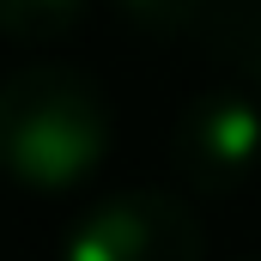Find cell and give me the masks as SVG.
Instances as JSON below:
<instances>
[{"instance_id":"1","label":"cell","mask_w":261,"mask_h":261,"mask_svg":"<svg viewBox=\"0 0 261 261\" xmlns=\"http://www.w3.org/2000/svg\"><path fill=\"white\" fill-rule=\"evenodd\" d=\"M110 97L67 61H31L0 79V170L18 189L61 195L110 158Z\"/></svg>"},{"instance_id":"2","label":"cell","mask_w":261,"mask_h":261,"mask_svg":"<svg viewBox=\"0 0 261 261\" xmlns=\"http://www.w3.org/2000/svg\"><path fill=\"white\" fill-rule=\"evenodd\" d=\"M195 206L170 189H128L85 206L61 237V261H200Z\"/></svg>"},{"instance_id":"3","label":"cell","mask_w":261,"mask_h":261,"mask_svg":"<svg viewBox=\"0 0 261 261\" xmlns=\"http://www.w3.org/2000/svg\"><path fill=\"white\" fill-rule=\"evenodd\" d=\"M170 164L195 195H237L261 176V97L249 85H213L182 103Z\"/></svg>"},{"instance_id":"4","label":"cell","mask_w":261,"mask_h":261,"mask_svg":"<svg viewBox=\"0 0 261 261\" xmlns=\"http://www.w3.org/2000/svg\"><path fill=\"white\" fill-rule=\"evenodd\" d=\"M213 55L237 67V79L261 97V0H213V18L200 31Z\"/></svg>"},{"instance_id":"5","label":"cell","mask_w":261,"mask_h":261,"mask_svg":"<svg viewBox=\"0 0 261 261\" xmlns=\"http://www.w3.org/2000/svg\"><path fill=\"white\" fill-rule=\"evenodd\" d=\"M110 12L146 43H176V37H200L213 18V0H110Z\"/></svg>"},{"instance_id":"6","label":"cell","mask_w":261,"mask_h":261,"mask_svg":"<svg viewBox=\"0 0 261 261\" xmlns=\"http://www.w3.org/2000/svg\"><path fill=\"white\" fill-rule=\"evenodd\" d=\"M91 0H0V37L6 43H61L79 31Z\"/></svg>"}]
</instances>
